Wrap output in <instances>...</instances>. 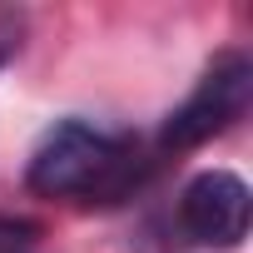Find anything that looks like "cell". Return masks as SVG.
<instances>
[{
    "mask_svg": "<svg viewBox=\"0 0 253 253\" xmlns=\"http://www.w3.org/2000/svg\"><path fill=\"white\" fill-rule=\"evenodd\" d=\"M139 179V154L129 139L89 129L84 119H60L35 144L25 184L40 199H119Z\"/></svg>",
    "mask_w": 253,
    "mask_h": 253,
    "instance_id": "1",
    "label": "cell"
},
{
    "mask_svg": "<svg viewBox=\"0 0 253 253\" xmlns=\"http://www.w3.org/2000/svg\"><path fill=\"white\" fill-rule=\"evenodd\" d=\"M248 99H253V65H248V55H238V50L218 55L199 75L194 94L164 119L159 149H194V144L223 134L233 119H243Z\"/></svg>",
    "mask_w": 253,
    "mask_h": 253,
    "instance_id": "2",
    "label": "cell"
},
{
    "mask_svg": "<svg viewBox=\"0 0 253 253\" xmlns=\"http://www.w3.org/2000/svg\"><path fill=\"white\" fill-rule=\"evenodd\" d=\"M248 218H253V199L248 184L228 169H209L199 179H189L184 199H179V223L189 238L209 243V248H233L248 238Z\"/></svg>",
    "mask_w": 253,
    "mask_h": 253,
    "instance_id": "3",
    "label": "cell"
},
{
    "mask_svg": "<svg viewBox=\"0 0 253 253\" xmlns=\"http://www.w3.org/2000/svg\"><path fill=\"white\" fill-rule=\"evenodd\" d=\"M15 45H20V20L15 15H0V65L15 55Z\"/></svg>",
    "mask_w": 253,
    "mask_h": 253,
    "instance_id": "4",
    "label": "cell"
}]
</instances>
